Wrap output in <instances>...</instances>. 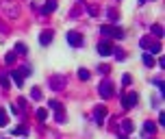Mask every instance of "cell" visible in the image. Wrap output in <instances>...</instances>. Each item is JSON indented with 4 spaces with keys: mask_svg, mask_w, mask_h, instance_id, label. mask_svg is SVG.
Instances as JSON below:
<instances>
[{
    "mask_svg": "<svg viewBox=\"0 0 165 139\" xmlns=\"http://www.w3.org/2000/svg\"><path fill=\"white\" fill-rule=\"evenodd\" d=\"M0 11H2L5 17H9V20H15L20 15V7H17L15 0H0Z\"/></svg>",
    "mask_w": 165,
    "mask_h": 139,
    "instance_id": "1",
    "label": "cell"
},
{
    "mask_svg": "<svg viewBox=\"0 0 165 139\" xmlns=\"http://www.w3.org/2000/svg\"><path fill=\"white\" fill-rule=\"evenodd\" d=\"M139 46H141L144 50H148L150 54H159V52H161V43H159L156 39H152V37H141Z\"/></svg>",
    "mask_w": 165,
    "mask_h": 139,
    "instance_id": "2",
    "label": "cell"
},
{
    "mask_svg": "<svg viewBox=\"0 0 165 139\" xmlns=\"http://www.w3.org/2000/svg\"><path fill=\"white\" fill-rule=\"evenodd\" d=\"M100 33L107 35V37H115V39H122L124 37V31L122 28H115V26H109V24H102L100 26Z\"/></svg>",
    "mask_w": 165,
    "mask_h": 139,
    "instance_id": "3",
    "label": "cell"
},
{
    "mask_svg": "<svg viewBox=\"0 0 165 139\" xmlns=\"http://www.w3.org/2000/svg\"><path fill=\"white\" fill-rule=\"evenodd\" d=\"M65 37H67V43L72 46V48H81V46L85 43L83 35H81V33H76V31H69V33H67Z\"/></svg>",
    "mask_w": 165,
    "mask_h": 139,
    "instance_id": "4",
    "label": "cell"
},
{
    "mask_svg": "<svg viewBox=\"0 0 165 139\" xmlns=\"http://www.w3.org/2000/svg\"><path fill=\"white\" fill-rule=\"evenodd\" d=\"M98 94H100L104 100H109V98L113 96V83H111V81H102V83L98 85Z\"/></svg>",
    "mask_w": 165,
    "mask_h": 139,
    "instance_id": "5",
    "label": "cell"
},
{
    "mask_svg": "<svg viewBox=\"0 0 165 139\" xmlns=\"http://www.w3.org/2000/svg\"><path fill=\"white\" fill-rule=\"evenodd\" d=\"M48 85H50V89L61 91V89L65 87V76H63V74H54V76L48 78Z\"/></svg>",
    "mask_w": 165,
    "mask_h": 139,
    "instance_id": "6",
    "label": "cell"
},
{
    "mask_svg": "<svg viewBox=\"0 0 165 139\" xmlns=\"http://www.w3.org/2000/svg\"><path fill=\"white\" fill-rule=\"evenodd\" d=\"M137 102H139V96L135 91H130L128 96H122V107L124 109H133V107H137Z\"/></svg>",
    "mask_w": 165,
    "mask_h": 139,
    "instance_id": "7",
    "label": "cell"
},
{
    "mask_svg": "<svg viewBox=\"0 0 165 139\" xmlns=\"http://www.w3.org/2000/svg\"><path fill=\"white\" fill-rule=\"evenodd\" d=\"M104 118H107V107L98 104L96 109H93V120H96L98 124H102V122H104Z\"/></svg>",
    "mask_w": 165,
    "mask_h": 139,
    "instance_id": "8",
    "label": "cell"
},
{
    "mask_svg": "<svg viewBox=\"0 0 165 139\" xmlns=\"http://www.w3.org/2000/svg\"><path fill=\"white\" fill-rule=\"evenodd\" d=\"M98 52H100L102 57H109V54H113V46H111L109 41H100V43H98Z\"/></svg>",
    "mask_w": 165,
    "mask_h": 139,
    "instance_id": "9",
    "label": "cell"
},
{
    "mask_svg": "<svg viewBox=\"0 0 165 139\" xmlns=\"http://www.w3.org/2000/svg\"><path fill=\"white\" fill-rule=\"evenodd\" d=\"M52 37H54L52 31H41V35H39V43H41V46H48V43H52Z\"/></svg>",
    "mask_w": 165,
    "mask_h": 139,
    "instance_id": "10",
    "label": "cell"
},
{
    "mask_svg": "<svg viewBox=\"0 0 165 139\" xmlns=\"http://www.w3.org/2000/svg\"><path fill=\"white\" fill-rule=\"evenodd\" d=\"M11 78L15 81V87H24V76H22L20 70H13V72H11Z\"/></svg>",
    "mask_w": 165,
    "mask_h": 139,
    "instance_id": "11",
    "label": "cell"
},
{
    "mask_svg": "<svg viewBox=\"0 0 165 139\" xmlns=\"http://www.w3.org/2000/svg\"><path fill=\"white\" fill-rule=\"evenodd\" d=\"M133 122L130 120H122V124H120V130H122V135H128V133H133Z\"/></svg>",
    "mask_w": 165,
    "mask_h": 139,
    "instance_id": "12",
    "label": "cell"
},
{
    "mask_svg": "<svg viewBox=\"0 0 165 139\" xmlns=\"http://www.w3.org/2000/svg\"><path fill=\"white\" fill-rule=\"evenodd\" d=\"M54 9H57V0H48V2L41 7V13H52Z\"/></svg>",
    "mask_w": 165,
    "mask_h": 139,
    "instance_id": "13",
    "label": "cell"
},
{
    "mask_svg": "<svg viewBox=\"0 0 165 139\" xmlns=\"http://www.w3.org/2000/svg\"><path fill=\"white\" fill-rule=\"evenodd\" d=\"M154 130H156V124L154 122H146L144 124V133L146 135H154Z\"/></svg>",
    "mask_w": 165,
    "mask_h": 139,
    "instance_id": "14",
    "label": "cell"
},
{
    "mask_svg": "<svg viewBox=\"0 0 165 139\" xmlns=\"http://www.w3.org/2000/svg\"><path fill=\"white\" fill-rule=\"evenodd\" d=\"M144 65H146V67H154V57H152L150 52L144 54Z\"/></svg>",
    "mask_w": 165,
    "mask_h": 139,
    "instance_id": "15",
    "label": "cell"
},
{
    "mask_svg": "<svg viewBox=\"0 0 165 139\" xmlns=\"http://www.w3.org/2000/svg\"><path fill=\"white\" fill-rule=\"evenodd\" d=\"M150 31H152V35H154V37H163V26H161V24H154Z\"/></svg>",
    "mask_w": 165,
    "mask_h": 139,
    "instance_id": "16",
    "label": "cell"
},
{
    "mask_svg": "<svg viewBox=\"0 0 165 139\" xmlns=\"http://www.w3.org/2000/svg\"><path fill=\"white\" fill-rule=\"evenodd\" d=\"M48 107H50L52 111H63V107H61L59 100H48Z\"/></svg>",
    "mask_w": 165,
    "mask_h": 139,
    "instance_id": "17",
    "label": "cell"
},
{
    "mask_svg": "<svg viewBox=\"0 0 165 139\" xmlns=\"http://www.w3.org/2000/svg\"><path fill=\"white\" fill-rule=\"evenodd\" d=\"M89 76H91V74H89V70H85V67L78 70V78H81V81H89Z\"/></svg>",
    "mask_w": 165,
    "mask_h": 139,
    "instance_id": "18",
    "label": "cell"
},
{
    "mask_svg": "<svg viewBox=\"0 0 165 139\" xmlns=\"http://www.w3.org/2000/svg\"><path fill=\"white\" fill-rule=\"evenodd\" d=\"M31 98H33V100H41V89H39V87H33V89H31Z\"/></svg>",
    "mask_w": 165,
    "mask_h": 139,
    "instance_id": "19",
    "label": "cell"
},
{
    "mask_svg": "<svg viewBox=\"0 0 165 139\" xmlns=\"http://www.w3.org/2000/svg\"><path fill=\"white\" fill-rule=\"evenodd\" d=\"M46 118H48V109H37V120L43 122Z\"/></svg>",
    "mask_w": 165,
    "mask_h": 139,
    "instance_id": "20",
    "label": "cell"
},
{
    "mask_svg": "<svg viewBox=\"0 0 165 139\" xmlns=\"http://www.w3.org/2000/svg\"><path fill=\"white\" fill-rule=\"evenodd\" d=\"M7 124H9V118H7L5 109H0V126H7Z\"/></svg>",
    "mask_w": 165,
    "mask_h": 139,
    "instance_id": "21",
    "label": "cell"
},
{
    "mask_svg": "<svg viewBox=\"0 0 165 139\" xmlns=\"http://www.w3.org/2000/svg\"><path fill=\"white\" fill-rule=\"evenodd\" d=\"M15 52H20V54H26L28 50H26V46L22 43V41H17V43H15Z\"/></svg>",
    "mask_w": 165,
    "mask_h": 139,
    "instance_id": "22",
    "label": "cell"
},
{
    "mask_svg": "<svg viewBox=\"0 0 165 139\" xmlns=\"http://www.w3.org/2000/svg\"><path fill=\"white\" fill-rule=\"evenodd\" d=\"M15 57H17L15 52H7V57H5V63H7V65H11V63H15Z\"/></svg>",
    "mask_w": 165,
    "mask_h": 139,
    "instance_id": "23",
    "label": "cell"
},
{
    "mask_svg": "<svg viewBox=\"0 0 165 139\" xmlns=\"http://www.w3.org/2000/svg\"><path fill=\"white\" fill-rule=\"evenodd\" d=\"M54 113H57V115H54V120H57L59 124H63V122H65V113H63V111H54Z\"/></svg>",
    "mask_w": 165,
    "mask_h": 139,
    "instance_id": "24",
    "label": "cell"
},
{
    "mask_svg": "<svg viewBox=\"0 0 165 139\" xmlns=\"http://www.w3.org/2000/svg\"><path fill=\"white\" fill-rule=\"evenodd\" d=\"M13 135H20V137H24V135H26V128H24V126H15V128H13Z\"/></svg>",
    "mask_w": 165,
    "mask_h": 139,
    "instance_id": "25",
    "label": "cell"
},
{
    "mask_svg": "<svg viewBox=\"0 0 165 139\" xmlns=\"http://www.w3.org/2000/svg\"><path fill=\"white\" fill-rule=\"evenodd\" d=\"M0 85H2V87H9V76H7V74H0Z\"/></svg>",
    "mask_w": 165,
    "mask_h": 139,
    "instance_id": "26",
    "label": "cell"
},
{
    "mask_svg": "<svg viewBox=\"0 0 165 139\" xmlns=\"http://www.w3.org/2000/svg\"><path fill=\"white\" fill-rule=\"evenodd\" d=\"M20 72H22V76H28L33 70H31V65H24V67H20Z\"/></svg>",
    "mask_w": 165,
    "mask_h": 139,
    "instance_id": "27",
    "label": "cell"
},
{
    "mask_svg": "<svg viewBox=\"0 0 165 139\" xmlns=\"http://www.w3.org/2000/svg\"><path fill=\"white\" fill-rule=\"evenodd\" d=\"M87 11H89V15H93V17L98 15V7H93V5H89V7H87Z\"/></svg>",
    "mask_w": 165,
    "mask_h": 139,
    "instance_id": "28",
    "label": "cell"
},
{
    "mask_svg": "<svg viewBox=\"0 0 165 139\" xmlns=\"http://www.w3.org/2000/svg\"><path fill=\"white\" fill-rule=\"evenodd\" d=\"M107 15H109V20H111V22H115V20H117V13H115L113 9H109V11H107Z\"/></svg>",
    "mask_w": 165,
    "mask_h": 139,
    "instance_id": "29",
    "label": "cell"
},
{
    "mask_svg": "<svg viewBox=\"0 0 165 139\" xmlns=\"http://www.w3.org/2000/svg\"><path fill=\"white\" fill-rule=\"evenodd\" d=\"M115 57H117V61H124V59H126V54H124L122 50H115Z\"/></svg>",
    "mask_w": 165,
    "mask_h": 139,
    "instance_id": "30",
    "label": "cell"
},
{
    "mask_svg": "<svg viewBox=\"0 0 165 139\" xmlns=\"http://www.w3.org/2000/svg\"><path fill=\"white\" fill-rule=\"evenodd\" d=\"M98 72H102V74H109V65H104V63H102V65H98Z\"/></svg>",
    "mask_w": 165,
    "mask_h": 139,
    "instance_id": "31",
    "label": "cell"
},
{
    "mask_svg": "<svg viewBox=\"0 0 165 139\" xmlns=\"http://www.w3.org/2000/svg\"><path fill=\"white\" fill-rule=\"evenodd\" d=\"M122 83H124V87L130 85V74H124V76H122Z\"/></svg>",
    "mask_w": 165,
    "mask_h": 139,
    "instance_id": "32",
    "label": "cell"
}]
</instances>
